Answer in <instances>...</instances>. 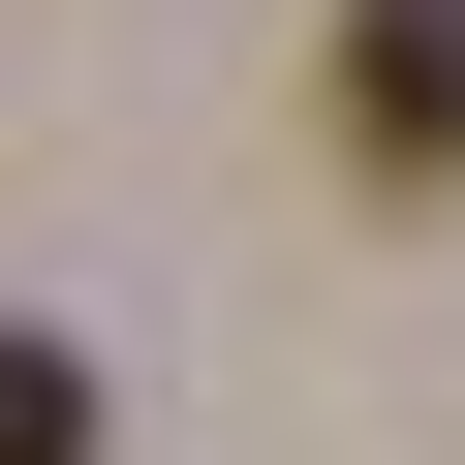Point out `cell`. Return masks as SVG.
Wrapping results in <instances>:
<instances>
[{
  "mask_svg": "<svg viewBox=\"0 0 465 465\" xmlns=\"http://www.w3.org/2000/svg\"><path fill=\"white\" fill-rule=\"evenodd\" d=\"M341 155L372 186H465V0H341Z\"/></svg>",
  "mask_w": 465,
  "mask_h": 465,
  "instance_id": "1",
  "label": "cell"
},
{
  "mask_svg": "<svg viewBox=\"0 0 465 465\" xmlns=\"http://www.w3.org/2000/svg\"><path fill=\"white\" fill-rule=\"evenodd\" d=\"M0 465H94V372L63 341H0Z\"/></svg>",
  "mask_w": 465,
  "mask_h": 465,
  "instance_id": "2",
  "label": "cell"
}]
</instances>
